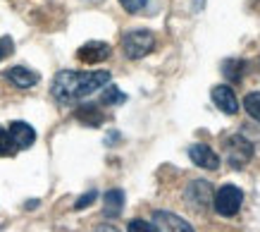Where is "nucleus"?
Masks as SVG:
<instances>
[{
    "instance_id": "f257e3e1",
    "label": "nucleus",
    "mask_w": 260,
    "mask_h": 232,
    "mask_svg": "<svg viewBox=\"0 0 260 232\" xmlns=\"http://www.w3.org/2000/svg\"><path fill=\"white\" fill-rule=\"evenodd\" d=\"M110 84V72L98 70V72H74V70H62L55 74L50 94L57 103L72 105L79 103L84 98H88L91 94H95L98 89Z\"/></svg>"
},
{
    "instance_id": "f03ea898",
    "label": "nucleus",
    "mask_w": 260,
    "mask_h": 232,
    "mask_svg": "<svg viewBox=\"0 0 260 232\" xmlns=\"http://www.w3.org/2000/svg\"><path fill=\"white\" fill-rule=\"evenodd\" d=\"M153 48H155V36L148 29H132L122 36V50L129 60L146 57Z\"/></svg>"
},
{
    "instance_id": "7ed1b4c3",
    "label": "nucleus",
    "mask_w": 260,
    "mask_h": 232,
    "mask_svg": "<svg viewBox=\"0 0 260 232\" xmlns=\"http://www.w3.org/2000/svg\"><path fill=\"white\" fill-rule=\"evenodd\" d=\"M241 204H244V192L239 189L237 184H222L213 196L215 213H220V216H224V218L237 216Z\"/></svg>"
},
{
    "instance_id": "20e7f679",
    "label": "nucleus",
    "mask_w": 260,
    "mask_h": 232,
    "mask_svg": "<svg viewBox=\"0 0 260 232\" xmlns=\"http://www.w3.org/2000/svg\"><path fill=\"white\" fill-rule=\"evenodd\" d=\"M224 151H227V163L229 168L239 170L241 165H246L248 160L253 158V151H255V146L246 139V136L237 134V136H229L227 141H224Z\"/></svg>"
},
{
    "instance_id": "39448f33",
    "label": "nucleus",
    "mask_w": 260,
    "mask_h": 232,
    "mask_svg": "<svg viewBox=\"0 0 260 232\" xmlns=\"http://www.w3.org/2000/svg\"><path fill=\"white\" fill-rule=\"evenodd\" d=\"M153 227H155V232H193L189 220H184L172 211H155L153 213Z\"/></svg>"
},
{
    "instance_id": "423d86ee",
    "label": "nucleus",
    "mask_w": 260,
    "mask_h": 232,
    "mask_svg": "<svg viewBox=\"0 0 260 232\" xmlns=\"http://www.w3.org/2000/svg\"><path fill=\"white\" fill-rule=\"evenodd\" d=\"M110 53H112L110 43H105V41H88V43H84V46L77 50V57L86 65H98V63H103V60H108Z\"/></svg>"
},
{
    "instance_id": "0eeeda50",
    "label": "nucleus",
    "mask_w": 260,
    "mask_h": 232,
    "mask_svg": "<svg viewBox=\"0 0 260 232\" xmlns=\"http://www.w3.org/2000/svg\"><path fill=\"white\" fill-rule=\"evenodd\" d=\"M8 132H10V136H12V144H15L17 151H24V149L34 146V141H36V129H34L29 122H22V120L10 122Z\"/></svg>"
},
{
    "instance_id": "6e6552de",
    "label": "nucleus",
    "mask_w": 260,
    "mask_h": 232,
    "mask_svg": "<svg viewBox=\"0 0 260 232\" xmlns=\"http://www.w3.org/2000/svg\"><path fill=\"white\" fill-rule=\"evenodd\" d=\"M189 158L193 165L203 170H217L220 168V156L217 151H213L208 144H193L189 149Z\"/></svg>"
},
{
    "instance_id": "1a4fd4ad",
    "label": "nucleus",
    "mask_w": 260,
    "mask_h": 232,
    "mask_svg": "<svg viewBox=\"0 0 260 232\" xmlns=\"http://www.w3.org/2000/svg\"><path fill=\"white\" fill-rule=\"evenodd\" d=\"M213 184L205 182V180H196V182L189 184L186 189V201H189L193 208H205L213 204Z\"/></svg>"
},
{
    "instance_id": "9d476101",
    "label": "nucleus",
    "mask_w": 260,
    "mask_h": 232,
    "mask_svg": "<svg viewBox=\"0 0 260 232\" xmlns=\"http://www.w3.org/2000/svg\"><path fill=\"white\" fill-rule=\"evenodd\" d=\"M213 103L227 115H237L239 112V98L227 84H220V86L213 89Z\"/></svg>"
},
{
    "instance_id": "9b49d317",
    "label": "nucleus",
    "mask_w": 260,
    "mask_h": 232,
    "mask_svg": "<svg viewBox=\"0 0 260 232\" xmlns=\"http://www.w3.org/2000/svg\"><path fill=\"white\" fill-rule=\"evenodd\" d=\"M5 77H8V81H12L15 86L19 89H31L39 84V74L34 72V70H29V67H22V65H17V67H10L8 72H5Z\"/></svg>"
},
{
    "instance_id": "f8f14e48",
    "label": "nucleus",
    "mask_w": 260,
    "mask_h": 232,
    "mask_svg": "<svg viewBox=\"0 0 260 232\" xmlns=\"http://www.w3.org/2000/svg\"><path fill=\"white\" fill-rule=\"evenodd\" d=\"M124 208V192L122 189H110L103 194V213L105 218H117Z\"/></svg>"
},
{
    "instance_id": "ddd939ff",
    "label": "nucleus",
    "mask_w": 260,
    "mask_h": 232,
    "mask_svg": "<svg viewBox=\"0 0 260 232\" xmlns=\"http://www.w3.org/2000/svg\"><path fill=\"white\" fill-rule=\"evenodd\" d=\"M77 120L86 122V125H91V127H98L103 120H105V115H103L101 110H98V105H81L79 110H77Z\"/></svg>"
},
{
    "instance_id": "4468645a",
    "label": "nucleus",
    "mask_w": 260,
    "mask_h": 232,
    "mask_svg": "<svg viewBox=\"0 0 260 232\" xmlns=\"http://www.w3.org/2000/svg\"><path fill=\"white\" fill-rule=\"evenodd\" d=\"M222 70H224V74H227V79L241 81L244 70H246V63L244 60H224V63H222Z\"/></svg>"
},
{
    "instance_id": "2eb2a0df",
    "label": "nucleus",
    "mask_w": 260,
    "mask_h": 232,
    "mask_svg": "<svg viewBox=\"0 0 260 232\" xmlns=\"http://www.w3.org/2000/svg\"><path fill=\"white\" fill-rule=\"evenodd\" d=\"M244 108L253 120L260 122V91H251V94L244 98Z\"/></svg>"
},
{
    "instance_id": "dca6fc26",
    "label": "nucleus",
    "mask_w": 260,
    "mask_h": 232,
    "mask_svg": "<svg viewBox=\"0 0 260 232\" xmlns=\"http://www.w3.org/2000/svg\"><path fill=\"white\" fill-rule=\"evenodd\" d=\"M124 101H126V94H122L117 86H108L105 94L101 96L103 105H117V103H124Z\"/></svg>"
},
{
    "instance_id": "f3484780",
    "label": "nucleus",
    "mask_w": 260,
    "mask_h": 232,
    "mask_svg": "<svg viewBox=\"0 0 260 232\" xmlns=\"http://www.w3.org/2000/svg\"><path fill=\"white\" fill-rule=\"evenodd\" d=\"M17 149L12 144V136L5 127H0V156H15Z\"/></svg>"
},
{
    "instance_id": "a211bd4d",
    "label": "nucleus",
    "mask_w": 260,
    "mask_h": 232,
    "mask_svg": "<svg viewBox=\"0 0 260 232\" xmlns=\"http://www.w3.org/2000/svg\"><path fill=\"white\" fill-rule=\"evenodd\" d=\"M126 232H155V227H153V223H148V220L134 218V220L129 223V227H126Z\"/></svg>"
},
{
    "instance_id": "6ab92c4d",
    "label": "nucleus",
    "mask_w": 260,
    "mask_h": 232,
    "mask_svg": "<svg viewBox=\"0 0 260 232\" xmlns=\"http://www.w3.org/2000/svg\"><path fill=\"white\" fill-rule=\"evenodd\" d=\"M119 5H122L126 12L136 15V12H141V10L148 5V0H119Z\"/></svg>"
},
{
    "instance_id": "aec40b11",
    "label": "nucleus",
    "mask_w": 260,
    "mask_h": 232,
    "mask_svg": "<svg viewBox=\"0 0 260 232\" xmlns=\"http://www.w3.org/2000/svg\"><path fill=\"white\" fill-rule=\"evenodd\" d=\"M95 199H98V192H95V189H91V192H88V194H84V196H79V199H77V204H74V208H77V211H84V208H86V206H91V204H93Z\"/></svg>"
},
{
    "instance_id": "412c9836",
    "label": "nucleus",
    "mask_w": 260,
    "mask_h": 232,
    "mask_svg": "<svg viewBox=\"0 0 260 232\" xmlns=\"http://www.w3.org/2000/svg\"><path fill=\"white\" fill-rule=\"evenodd\" d=\"M12 50H15V43L10 36H3L0 39V60H5L8 55H12Z\"/></svg>"
},
{
    "instance_id": "4be33fe9",
    "label": "nucleus",
    "mask_w": 260,
    "mask_h": 232,
    "mask_svg": "<svg viewBox=\"0 0 260 232\" xmlns=\"http://www.w3.org/2000/svg\"><path fill=\"white\" fill-rule=\"evenodd\" d=\"M88 3H101V0H88Z\"/></svg>"
}]
</instances>
